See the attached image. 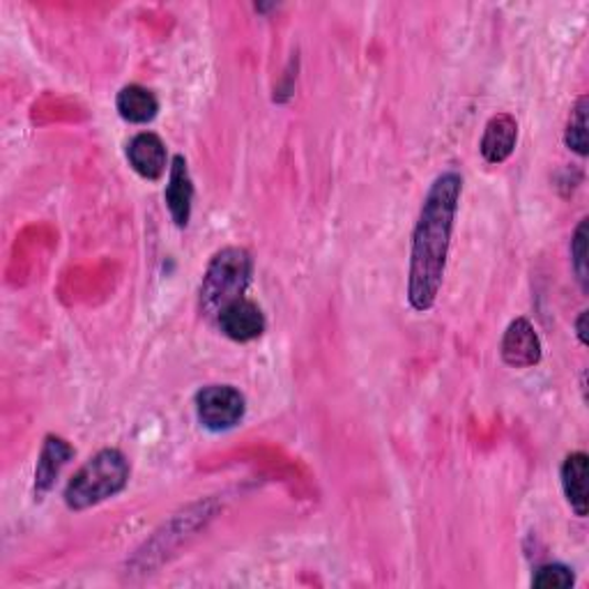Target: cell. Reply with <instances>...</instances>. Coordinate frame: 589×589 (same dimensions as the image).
I'll use <instances>...</instances> for the list:
<instances>
[{
    "instance_id": "obj_15",
    "label": "cell",
    "mask_w": 589,
    "mask_h": 589,
    "mask_svg": "<svg viewBox=\"0 0 589 589\" xmlns=\"http://www.w3.org/2000/svg\"><path fill=\"white\" fill-rule=\"evenodd\" d=\"M571 263L578 274L580 286L587 291V219L578 223V229L571 240Z\"/></svg>"
},
{
    "instance_id": "obj_8",
    "label": "cell",
    "mask_w": 589,
    "mask_h": 589,
    "mask_svg": "<svg viewBox=\"0 0 589 589\" xmlns=\"http://www.w3.org/2000/svg\"><path fill=\"white\" fill-rule=\"evenodd\" d=\"M74 459V446L61 435H46L42 452L35 467V499H44V495L55 486L63 467Z\"/></svg>"
},
{
    "instance_id": "obj_13",
    "label": "cell",
    "mask_w": 589,
    "mask_h": 589,
    "mask_svg": "<svg viewBox=\"0 0 589 589\" xmlns=\"http://www.w3.org/2000/svg\"><path fill=\"white\" fill-rule=\"evenodd\" d=\"M587 111H589V97L580 95L571 111L567 134H565L569 150H574L578 157H587V148H589L587 146Z\"/></svg>"
},
{
    "instance_id": "obj_5",
    "label": "cell",
    "mask_w": 589,
    "mask_h": 589,
    "mask_svg": "<svg viewBox=\"0 0 589 589\" xmlns=\"http://www.w3.org/2000/svg\"><path fill=\"white\" fill-rule=\"evenodd\" d=\"M499 355L504 364L514 369H529L541 361V339L527 318H516L509 323L507 332L502 336Z\"/></svg>"
},
{
    "instance_id": "obj_6",
    "label": "cell",
    "mask_w": 589,
    "mask_h": 589,
    "mask_svg": "<svg viewBox=\"0 0 589 589\" xmlns=\"http://www.w3.org/2000/svg\"><path fill=\"white\" fill-rule=\"evenodd\" d=\"M217 323L219 329L238 344L254 341L265 332V316L261 312V306L246 297H240L231 302L227 308H221Z\"/></svg>"
},
{
    "instance_id": "obj_4",
    "label": "cell",
    "mask_w": 589,
    "mask_h": 589,
    "mask_svg": "<svg viewBox=\"0 0 589 589\" xmlns=\"http://www.w3.org/2000/svg\"><path fill=\"white\" fill-rule=\"evenodd\" d=\"M246 410L240 389L231 385H210L196 395V414L199 422L214 433L229 431L242 422Z\"/></svg>"
},
{
    "instance_id": "obj_2",
    "label": "cell",
    "mask_w": 589,
    "mask_h": 589,
    "mask_svg": "<svg viewBox=\"0 0 589 589\" xmlns=\"http://www.w3.org/2000/svg\"><path fill=\"white\" fill-rule=\"evenodd\" d=\"M129 461L118 449H102L65 486V504L72 512H86L129 484Z\"/></svg>"
},
{
    "instance_id": "obj_12",
    "label": "cell",
    "mask_w": 589,
    "mask_h": 589,
    "mask_svg": "<svg viewBox=\"0 0 589 589\" xmlns=\"http://www.w3.org/2000/svg\"><path fill=\"white\" fill-rule=\"evenodd\" d=\"M562 488L576 516H587V454L574 452L562 463Z\"/></svg>"
},
{
    "instance_id": "obj_11",
    "label": "cell",
    "mask_w": 589,
    "mask_h": 589,
    "mask_svg": "<svg viewBox=\"0 0 589 589\" xmlns=\"http://www.w3.org/2000/svg\"><path fill=\"white\" fill-rule=\"evenodd\" d=\"M116 106H118L120 118L132 123V125L152 123L157 118V111H159V102H157L155 93L144 88V86H136V83H132V86H125L118 93Z\"/></svg>"
},
{
    "instance_id": "obj_3",
    "label": "cell",
    "mask_w": 589,
    "mask_h": 589,
    "mask_svg": "<svg viewBox=\"0 0 589 589\" xmlns=\"http://www.w3.org/2000/svg\"><path fill=\"white\" fill-rule=\"evenodd\" d=\"M251 274H254V259L246 249L227 246L217 251L201 282V308L206 316L217 318L221 308L244 297Z\"/></svg>"
},
{
    "instance_id": "obj_1",
    "label": "cell",
    "mask_w": 589,
    "mask_h": 589,
    "mask_svg": "<svg viewBox=\"0 0 589 589\" xmlns=\"http://www.w3.org/2000/svg\"><path fill=\"white\" fill-rule=\"evenodd\" d=\"M461 193L463 178L456 171H446L435 178L419 210L408 270V302L419 314L431 312L438 299Z\"/></svg>"
},
{
    "instance_id": "obj_14",
    "label": "cell",
    "mask_w": 589,
    "mask_h": 589,
    "mask_svg": "<svg viewBox=\"0 0 589 589\" xmlns=\"http://www.w3.org/2000/svg\"><path fill=\"white\" fill-rule=\"evenodd\" d=\"M576 576L565 565H544L537 569L535 578H532V587L537 589H569L574 587Z\"/></svg>"
},
{
    "instance_id": "obj_16",
    "label": "cell",
    "mask_w": 589,
    "mask_h": 589,
    "mask_svg": "<svg viewBox=\"0 0 589 589\" xmlns=\"http://www.w3.org/2000/svg\"><path fill=\"white\" fill-rule=\"evenodd\" d=\"M576 334H578V341L587 346V312H582L580 318L576 320Z\"/></svg>"
},
{
    "instance_id": "obj_9",
    "label": "cell",
    "mask_w": 589,
    "mask_h": 589,
    "mask_svg": "<svg viewBox=\"0 0 589 589\" xmlns=\"http://www.w3.org/2000/svg\"><path fill=\"white\" fill-rule=\"evenodd\" d=\"M127 159L134 171L146 180H159L166 173V146L152 132L136 134L127 146Z\"/></svg>"
},
{
    "instance_id": "obj_10",
    "label": "cell",
    "mask_w": 589,
    "mask_h": 589,
    "mask_svg": "<svg viewBox=\"0 0 589 589\" xmlns=\"http://www.w3.org/2000/svg\"><path fill=\"white\" fill-rule=\"evenodd\" d=\"M516 141H518L516 118L509 114H497L486 123L482 144H480L482 157L488 164H504L514 155Z\"/></svg>"
},
{
    "instance_id": "obj_7",
    "label": "cell",
    "mask_w": 589,
    "mask_h": 589,
    "mask_svg": "<svg viewBox=\"0 0 589 589\" xmlns=\"http://www.w3.org/2000/svg\"><path fill=\"white\" fill-rule=\"evenodd\" d=\"M166 208L171 212L176 227L185 229L191 219V201H193V182L189 176V166L182 155H176L168 166V185L164 191Z\"/></svg>"
}]
</instances>
